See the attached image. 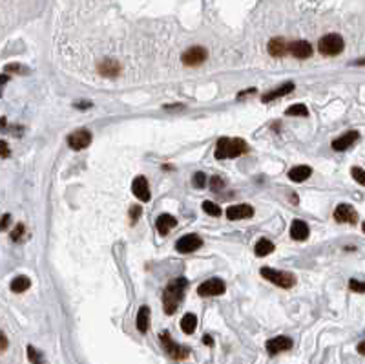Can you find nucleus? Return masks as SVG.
<instances>
[{
	"label": "nucleus",
	"mask_w": 365,
	"mask_h": 364,
	"mask_svg": "<svg viewBox=\"0 0 365 364\" xmlns=\"http://www.w3.org/2000/svg\"><path fill=\"white\" fill-rule=\"evenodd\" d=\"M0 340H2V351H6V348H8V339H6V335H4V333H2Z\"/></svg>",
	"instance_id": "obj_41"
},
{
	"label": "nucleus",
	"mask_w": 365,
	"mask_h": 364,
	"mask_svg": "<svg viewBox=\"0 0 365 364\" xmlns=\"http://www.w3.org/2000/svg\"><path fill=\"white\" fill-rule=\"evenodd\" d=\"M31 286V280L30 277H24V275H20V277H17V279H13V282H11V291L13 293H24V291H28Z\"/></svg>",
	"instance_id": "obj_22"
},
{
	"label": "nucleus",
	"mask_w": 365,
	"mask_h": 364,
	"mask_svg": "<svg viewBox=\"0 0 365 364\" xmlns=\"http://www.w3.org/2000/svg\"><path fill=\"white\" fill-rule=\"evenodd\" d=\"M119 70H120L119 64H117L115 61H110V59H108V61H102L99 64V71L106 77H115L117 73H119Z\"/></svg>",
	"instance_id": "obj_24"
},
{
	"label": "nucleus",
	"mask_w": 365,
	"mask_h": 364,
	"mask_svg": "<svg viewBox=\"0 0 365 364\" xmlns=\"http://www.w3.org/2000/svg\"><path fill=\"white\" fill-rule=\"evenodd\" d=\"M201 207H203V211H205L206 214H210V216H221V209L217 207L214 202H208V200H206V202H203Z\"/></svg>",
	"instance_id": "obj_29"
},
{
	"label": "nucleus",
	"mask_w": 365,
	"mask_h": 364,
	"mask_svg": "<svg viewBox=\"0 0 365 364\" xmlns=\"http://www.w3.org/2000/svg\"><path fill=\"white\" fill-rule=\"evenodd\" d=\"M205 342L208 344V346H212V337H210V335H206V337H205Z\"/></svg>",
	"instance_id": "obj_43"
},
{
	"label": "nucleus",
	"mask_w": 365,
	"mask_h": 364,
	"mask_svg": "<svg viewBox=\"0 0 365 364\" xmlns=\"http://www.w3.org/2000/svg\"><path fill=\"white\" fill-rule=\"evenodd\" d=\"M358 353H361V355H365V340H361L360 344H358Z\"/></svg>",
	"instance_id": "obj_40"
},
{
	"label": "nucleus",
	"mask_w": 365,
	"mask_h": 364,
	"mask_svg": "<svg viewBox=\"0 0 365 364\" xmlns=\"http://www.w3.org/2000/svg\"><path fill=\"white\" fill-rule=\"evenodd\" d=\"M289 42L285 41V39H281V37H276V39H272V41L269 42V46H267V50H269V53L272 57H283L289 53Z\"/></svg>",
	"instance_id": "obj_17"
},
{
	"label": "nucleus",
	"mask_w": 365,
	"mask_h": 364,
	"mask_svg": "<svg viewBox=\"0 0 365 364\" xmlns=\"http://www.w3.org/2000/svg\"><path fill=\"white\" fill-rule=\"evenodd\" d=\"M254 251L258 256H269V254L274 251V243L270 242V240H267V238H261L260 242L256 243Z\"/></svg>",
	"instance_id": "obj_25"
},
{
	"label": "nucleus",
	"mask_w": 365,
	"mask_h": 364,
	"mask_svg": "<svg viewBox=\"0 0 365 364\" xmlns=\"http://www.w3.org/2000/svg\"><path fill=\"white\" fill-rule=\"evenodd\" d=\"M8 156H10V147H8V143L6 141H2V157L6 159Z\"/></svg>",
	"instance_id": "obj_37"
},
{
	"label": "nucleus",
	"mask_w": 365,
	"mask_h": 364,
	"mask_svg": "<svg viewBox=\"0 0 365 364\" xmlns=\"http://www.w3.org/2000/svg\"><path fill=\"white\" fill-rule=\"evenodd\" d=\"M206 50L203 48V46H192V48H188V50L183 53V57H181V61H183V64L186 66H199L201 62L206 61Z\"/></svg>",
	"instance_id": "obj_7"
},
{
	"label": "nucleus",
	"mask_w": 365,
	"mask_h": 364,
	"mask_svg": "<svg viewBox=\"0 0 365 364\" xmlns=\"http://www.w3.org/2000/svg\"><path fill=\"white\" fill-rule=\"evenodd\" d=\"M309 225H307L303 220H294L292 225H290V236L294 238L296 242H303L309 238Z\"/></svg>",
	"instance_id": "obj_18"
},
{
	"label": "nucleus",
	"mask_w": 365,
	"mask_h": 364,
	"mask_svg": "<svg viewBox=\"0 0 365 364\" xmlns=\"http://www.w3.org/2000/svg\"><path fill=\"white\" fill-rule=\"evenodd\" d=\"M137 329L141 333H146L150 329V308L148 306H141L139 313H137Z\"/></svg>",
	"instance_id": "obj_20"
},
{
	"label": "nucleus",
	"mask_w": 365,
	"mask_h": 364,
	"mask_svg": "<svg viewBox=\"0 0 365 364\" xmlns=\"http://www.w3.org/2000/svg\"><path fill=\"white\" fill-rule=\"evenodd\" d=\"M197 328V317L194 313H186L183 319H181V329L185 331L186 335H192Z\"/></svg>",
	"instance_id": "obj_23"
},
{
	"label": "nucleus",
	"mask_w": 365,
	"mask_h": 364,
	"mask_svg": "<svg viewBox=\"0 0 365 364\" xmlns=\"http://www.w3.org/2000/svg\"><path fill=\"white\" fill-rule=\"evenodd\" d=\"M247 150H249V145L239 137H234V139L221 137L219 141L215 143V157L217 159H230V157L243 156Z\"/></svg>",
	"instance_id": "obj_2"
},
{
	"label": "nucleus",
	"mask_w": 365,
	"mask_h": 364,
	"mask_svg": "<svg viewBox=\"0 0 365 364\" xmlns=\"http://www.w3.org/2000/svg\"><path fill=\"white\" fill-rule=\"evenodd\" d=\"M225 187V179L221 176H214L212 177V181H210V189L214 191V193H219L221 189Z\"/></svg>",
	"instance_id": "obj_33"
},
{
	"label": "nucleus",
	"mask_w": 365,
	"mask_h": 364,
	"mask_svg": "<svg viewBox=\"0 0 365 364\" xmlns=\"http://www.w3.org/2000/svg\"><path fill=\"white\" fill-rule=\"evenodd\" d=\"M225 289L226 286L221 279H210L197 288V295L199 297H217V295L225 293Z\"/></svg>",
	"instance_id": "obj_6"
},
{
	"label": "nucleus",
	"mask_w": 365,
	"mask_h": 364,
	"mask_svg": "<svg viewBox=\"0 0 365 364\" xmlns=\"http://www.w3.org/2000/svg\"><path fill=\"white\" fill-rule=\"evenodd\" d=\"M252 94H256V88H249V90H245V92H241L239 96V99H243V97H247V96H252Z\"/></svg>",
	"instance_id": "obj_38"
},
{
	"label": "nucleus",
	"mask_w": 365,
	"mask_h": 364,
	"mask_svg": "<svg viewBox=\"0 0 365 364\" xmlns=\"http://www.w3.org/2000/svg\"><path fill=\"white\" fill-rule=\"evenodd\" d=\"M203 245V240H201L197 234H186V236H181L175 243V251L186 254V253H194Z\"/></svg>",
	"instance_id": "obj_8"
},
{
	"label": "nucleus",
	"mask_w": 365,
	"mask_h": 364,
	"mask_svg": "<svg viewBox=\"0 0 365 364\" xmlns=\"http://www.w3.org/2000/svg\"><path fill=\"white\" fill-rule=\"evenodd\" d=\"M28 359L31 360L33 364H44V357H42V353H40L39 349L33 348V346H28Z\"/></svg>",
	"instance_id": "obj_27"
},
{
	"label": "nucleus",
	"mask_w": 365,
	"mask_h": 364,
	"mask_svg": "<svg viewBox=\"0 0 365 364\" xmlns=\"http://www.w3.org/2000/svg\"><path fill=\"white\" fill-rule=\"evenodd\" d=\"M132 193L137 200L141 202H150V185H148V179L145 176H137L132 183Z\"/></svg>",
	"instance_id": "obj_10"
},
{
	"label": "nucleus",
	"mask_w": 365,
	"mask_h": 364,
	"mask_svg": "<svg viewBox=\"0 0 365 364\" xmlns=\"http://www.w3.org/2000/svg\"><path fill=\"white\" fill-rule=\"evenodd\" d=\"M358 137H360V134L356 130H350V132H345L341 137H338V139H334L332 141V148L338 152H343L347 150L349 147H352L356 141H358Z\"/></svg>",
	"instance_id": "obj_15"
},
{
	"label": "nucleus",
	"mask_w": 365,
	"mask_h": 364,
	"mask_svg": "<svg viewBox=\"0 0 365 364\" xmlns=\"http://www.w3.org/2000/svg\"><path fill=\"white\" fill-rule=\"evenodd\" d=\"M141 213H143V209H141L139 205H134V207H130V220H132V223H135L137 220H139Z\"/></svg>",
	"instance_id": "obj_35"
},
{
	"label": "nucleus",
	"mask_w": 365,
	"mask_h": 364,
	"mask_svg": "<svg viewBox=\"0 0 365 364\" xmlns=\"http://www.w3.org/2000/svg\"><path fill=\"white\" fill-rule=\"evenodd\" d=\"M361 231H363V233H365V222H363V225H361Z\"/></svg>",
	"instance_id": "obj_45"
},
{
	"label": "nucleus",
	"mask_w": 365,
	"mask_h": 364,
	"mask_svg": "<svg viewBox=\"0 0 365 364\" xmlns=\"http://www.w3.org/2000/svg\"><path fill=\"white\" fill-rule=\"evenodd\" d=\"M285 116H301V117H307V116H309V110H307L305 105L298 103V105H292L290 108H287V110H285Z\"/></svg>",
	"instance_id": "obj_26"
},
{
	"label": "nucleus",
	"mask_w": 365,
	"mask_h": 364,
	"mask_svg": "<svg viewBox=\"0 0 365 364\" xmlns=\"http://www.w3.org/2000/svg\"><path fill=\"white\" fill-rule=\"evenodd\" d=\"M310 174H312V168L305 167V165H300V167H294V168H290L289 170L290 181H294V183L305 181L307 177H310Z\"/></svg>",
	"instance_id": "obj_21"
},
{
	"label": "nucleus",
	"mask_w": 365,
	"mask_h": 364,
	"mask_svg": "<svg viewBox=\"0 0 365 364\" xmlns=\"http://www.w3.org/2000/svg\"><path fill=\"white\" fill-rule=\"evenodd\" d=\"M6 73H15V75H26V73H30V70L22 64H8L4 68Z\"/></svg>",
	"instance_id": "obj_28"
},
{
	"label": "nucleus",
	"mask_w": 365,
	"mask_h": 364,
	"mask_svg": "<svg viewBox=\"0 0 365 364\" xmlns=\"http://www.w3.org/2000/svg\"><path fill=\"white\" fill-rule=\"evenodd\" d=\"M349 288L356 293H365V282H360V280H350L349 282Z\"/></svg>",
	"instance_id": "obj_34"
},
{
	"label": "nucleus",
	"mask_w": 365,
	"mask_h": 364,
	"mask_svg": "<svg viewBox=\"0 0 365 364\" xmlns=\"http://www.w3.org/2000/svg\"><path fill=\"white\" fill-rule=\"evenodd\" d=\"M188 288V280L185 277L174 279L168 286H166L165 293H163V308H165L166 315H174L179 308L181 300L185 297V291Z\"/></svg>",
	"instance_id": "obj_1"
},
{
	"label": "nucleus",
	"mask_w": 365,
	"mask_h": 364,
	"mask_svg": "<svg viewBox=\"0 0 365 364\" xmlns=\"http://www.w3.org/2000/svg\"><path fill=\"white\" fill-rule=\"evenodd\" d=\"M261 277L269 282L276 284V286H280L283 289H289L292 288L296 284V277L294 275L287 273V271H278V269H272V267H263L261 269Z\"/></svg>",
	"instance_id": "obj_4"
},
{
	"label": "nucleus",
	"mask_w": 365,
	"mask_h": 364,
	"mask_svg": "<svg viewBox=\"0 0 365 364\" xmlns=\"http://www.w3.org/2000/svg\"><path fill=\"white\" fill-rule=\"evenodd\" d=\"M292 348V340L285 335H280V337H274V339L267 340V351L270 355L281 353V351H287V349Z\"/></svg>",
	"instance_id": "obj_12"
},
{
	"label": "nucleus",
	"mask_w": 365,
	"mask_h": 364,
	"mask_svg": "<svg viewBox=\"0 0 365 364\" xmlns=\"http://www.w3.org/2000/svg\"><path fill=\"white\" fill-rule=\"evenodd\" d=\"M91 143V134L90 130H75L73 134L68 136V145L73 150H84L90 147Z\"/></svg>",
	"instance_id": "obj_9"
},
{
	"label": "nucleus",
	"mask_w": 365,
	"mask_h": 364,
	"mask_svg": "<svg viewBox=\"0 0 365 364\" xmlns=\"http://www.w3.org/2000/svg\"><path fill=\"white\" fill-rule=\"evenodd\" d=\"M8 223H10V214H4V216H2V229L8 227Z\"/></svg>",
	"instance_id": "obj_39"
},
{
	"label": "nucleus",
	"mask_w": 365,
	"mask_h": 364,
	"mask_svg": "<svg viewBox=\"0 0 365 364\" xmlns=\"http://www.w3.org/2000/svg\"><path fill=\"white\" fill-rule=\"evenodd\" d=\"M75 108H79V110H84V108H91V103L90 101H79V103H75Z\"/></svg>",
	"instance_id": "obj_36"
},
{
	"label": "nucleus",
	"mask_w": 365,
	"mask_h": 364,
	"mask_svg": "<svg viewBox=\"0 0 365 364\" xmlns=\"http://www.w3.org/2000/svg\"><path fill=\"white\" fill-rule=\"evenodd\" d=\"M24 233H26L24 223H19V225H17V227L13 229V231H11V240H13V242H19L20 238L24 236Z\"/></svg>",
	"instance_id": "obj_32"
},
{
	"label": "nucleus",
	"mask_w": 365,
	"mask_h": 364,
	"mask_svg": "<svg viewBox=\"0 0 365 364\" xmlns=\"http://www.w3.org/2000/svg\"><path fill=\"white\" fill-rule=\"evenodd\" d=\"M192 185H194L195 189H203L206 185V176L205 172H195L194 177H192Z\"/></svg>",
	"instance_id": "obj_30"
},
{
	"label": "nucleus",
	"mask_w": 365,
	"mask_h": 364,
	"mask_svg": "<svg viewBox=\"0 0 365 364\" xmlns=\"http://www.w3.org/2000/svg\"><path fill=\"white\" fill-rule=\"evenodd\" d=\"M161 342L165 344L168 355L175 360H183L190 355V349L185 348V346H181V344H177V342H174V340L170 339V333H168V331H163V333H161Z\"/></svg>",
	"instance_id": "obj_5"
},
{
	"label": "nucleus",
	"mask_w": 365,
	"mask_h": 364,
	"mask_svg": "<svg viewBox=\"0 0 365 364\" xmlns=\"http://www.w3.org/2000/svg\"><path fill=\"white\" fill-rule=\"evenodd\" d=\"M334 220L338 223H356L358 222V213L347 203H340L334 209Z\"/></svg>",
	"instance_id": "obj_11"
},
{
	"label": "nucleus",
	"mask_w": 365,
	"mask_h": 364,
	"mask_svg": "<svg viewBox=\"0 0 365 364\" xmlns=\"http://www.w3.org/2000/svg\"><path fill=\"white\" fill-rule=\"evenodd\" d=\"M6 82H8V75H6V73H4V75H2V86H4Z\"/></svg>",
	"instance_id": "obj_44"
},
{
	"label": "nucleus",
	"mask_w": 365,
	"mask_h": 364,
	"mask_svg": "<svg viewBox=\"0 0 365 364\" xmlns=\"http://www.w3.org/2000/svg\"><path fill=\"white\" fill-rule=\"evenodd\" d=\"M175 225H177V220H175L172 214H161V216L155 220V229L159 231L161 236H166Z\"/></svg>",
	"instance_id": "obj_16"
},
{
	"label": "nucleus",
	"mask_w": 365,
	"mask_h": 364,
	"mask_svg": "<svg viewBox=\"0 0 365 364\" xmlns=\"http://www.w3.org/2000/svg\"><path fill=\"white\" fill-rule=\"evenodd\" d=\"M254 216V209L249 203H239V205H230L226 209V218L228 220H243V218Z\"/></svg>",
	"instance_id": "obj_13"
},
{
	"label": "nucleus",
	"mask_w": 365,
	"mask_h": 364,
	"mask_svg": "<svg viewBox=\"0 0 365 364\" xmlns=\"http://www.w3.org/2000/svg\"><path fill=\"white\" fill-rule=\"evenodd\" d=\"M289 53L292 57H296V59H309L312 55V46L307 41H294L290 42Z\"/></svg>",
	"instance_id": "obj_14"
},
{
	"label": "nucleus",
	"mask_w": 365,
	"mask_h": 364,
	"mask_svg": "<svg viewBox=\"0 0 365 364\" xmlns=\"http://www.w3.org/2000/svg\"><path fill=\"white\" fill-rule=\"evenodd\" d=\"M354 66H365V59H358V61L352 62Z\"/></svg>",
	"instance_id": "obj_42"
},
{
	"label": "nucleus",
	"mask_w": 365,
	"mask_h": 364,
	"mask_svg": "<svg viewBox=\"0 0 365 364\" xmlns=\"http://www.w3.org/2000/svg\"><path fill=\"white\" fill-rule=\"evenodd\" d=\"M343 46H345V42H343V39L338 33H329V35L320 39L318 50H320L321 55L334 57V55H340L341 51H343Z\"/></svg>",
	"instance_id": "obj_3"
},
{
	"label": "nucleus",
	"mask_w": 365,
	"mask_h": 364,
	"mask_svg": "<svg viewBox=\"0 0 365 364\" xmlns=\"http://www.w3.org/2000/svg\"><path fill=\"white\" fill-rule=\"evenodd\" d=\"M292 90H294V82H285V84H281L280 88H276V90L265 94V96L261 97V101L270 103V101H274V99H280V97L287 96V94H290Z\"/></svg>",
	"instance_id": "obj_19"
},
{
	"label": "nucleus",
	"mask_w": 365,
	"mask_h": 364,
	"mask_svg": "<svg viewBox=\"0 0 365 364\" xmlns=\"http://www.w3.org/2000/svg\"><path fill=\"white\" fill-rule=\"evenodd\" d=\"M350 174H352V177H354L356 183H360V185H363L365 187V170L360 167H352V170H350Z\"/></svg>",
	"instance_id": "obj_31"
}]
</instances>
